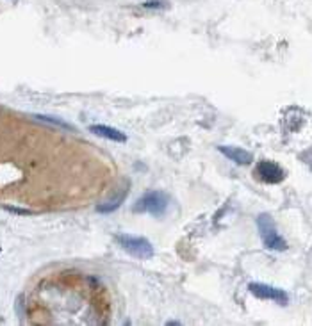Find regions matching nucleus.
<instances>
[{
    "label": "nucleus",
    "mask_w": 312,
    "mask_h": 326,
    "mask_svg": "<svg viewBox=\"0 0 312 326\" xmlns=\"http://www.w3.org/2000/svg\"><path fill=\"white\" fill-rule=\"evenodd\" d=\"M255 176L266 184H278L286 178V171L280 166L270 161H260L255 168Z\"/></svg>",
    "instance_id": "39448f33"
},
{
    "label": "nucleus",
    "mask_w": 312,
    "mask_h": 326,
    "mask_svg": "<svg viewBox=\"0 0 312 326\" xmlns=\"http://www.w3.org/2000/svg\"><path fill=\"white\" fill-rule=\"evenodd\" d=\"M248 290L255 298L259 300H270V301H276L280 305H286L289 296L286 294V290L278 289V287H273V285L268 284H259V282H252L248 285Z\"/></svg>",
    "instance_id": "20e7f679"
},
{
    "label": "nucleus",
    "mask_w": 312,
    "mask_h": 326,
    "mask_svg": "<svg viewBox=\"0 0 312 326\" xmlns=\"http://www.w3.org/2000/svg\"><path fill=\"white\" fill-rule=\"evenodd\" d=\"M118 244L121 248L134 259L139 260H148L154 257L156 249L152 246V243L146 237H141V235H129V233H121L118 235Z\"/></svg>",
    "instance_id": "7ed1b4c3"
},
{
    "label": "nucleus",
    "mask_w": 312,
    "mask_h": 326,
    "mask_svg": "<svg viewBox=\"0 0 312 326\" xmlns=\"http://www.w3.org/2000/svg\"><path fill=\"white\" fill-rule=\"evenodd\" d=\"M0 251H2V249H0Z\"/></svg>",
    "instance_id": "f8f14e48"
},
{
    "label": "nucleus",
    "mask_w": 312,
    "mask_h": 326,
    "mask_svg": "<svg viewBox=\"0 0 312 326\" xmlns=\"http://www.w3.org/2000/svg\"><path fill=\"white\" fill-rule=\"evenodd\" d=\"M170 205V198L162 191H146L143 196L137 200V203L132 205V212L137 214H152V216H164Z\"/></svg>",
    "instance_id": "f257e3e1"
},
{
    "label": "nucleus",
    "mask_w": 312,
    "mask_h": 326,
    "mask_svg": "<svg viewBox=\"0 0 312 326\" xmlns=\"http://www.w3.org/2000/svg\"><path fill=\"white\" fill-rule=\"evenodd\" d=\"M34 118L39 119V121H45V123L56 125V127H62V129L73 130V127L70 123H66V121H62V119H59V118H52V116H47V114H36Z\"/></svg>",
    "instance_id": "1a4fd4ad"
},
{
    "label": "nucleus",
    "mask_w": 312,
    "mask_h": 326,
    "mask_svg": "<svg viewBox=\"0 0 312 326\" xmlns=\"http://www.w3.org/2000/svg\"><path fill=\"white\" fill-rule=\"evenodd\" d=\"M121 205V196L120 198H115V200H111V202H104L100 203V205H97L95 207V211L100 214H109V212H115V211H118Z\"/></svg>",
    "instance_id": "6e6552de"
},
{
    "label": "nucleus",
    "mask_w": 312,
    "mask_h": 326,
    "mask_svg": "<svg viewBox=\"0 0 312 326\" xmlns=\"http://www.w3.org/2000/svg\"><path fill=\"white\" fill-rule=\"evenodd\" d=\"M4 211L13 214H18V216H31V211L29 209H20V207H11V205H4Z\"/></svg>",
    "instance_id": "9b49d317"
},
{
    "label": "nucleus",
    "mask_w": 312,
    "mask_h": 326,
    "mask_svg": "<svg viewBox=\"0 0 312 326\" xmlns=\"http://www.w3.org/2000/svg\"><path fill=\"white\" fill-rule=\"evenodd\" d=\"M218 152H221L227 159L239 166H248L254 161V155L245 148H237V146H218Z\"/></svg>",
    "instance_id": "0eeeda50"
},
{
    "label": "nucleus",
    "mask_w": 312,
    "mask_h": 326,
    "mask_svg": "<svg viewBox=\"0 0 312 326\" xmlns=\"http://www.w3.org/2000/svg\"><path fill=\"white\" fill-rule=\"evenodd\" d=\"M143 7H146V9H166V7H170V4L166 0H146Z\"/></svg>",
    "instance_id": "9d476101"
},
{
    "label": "nucleus",
    "mask_w": 312,
    "mask_h": 326,
    "mask_svg": "<svg viewBox=\"0 0 312 326\" xmlns=\"http://www.w3.org/2000/svg\"><path fill=\"white\" fill-rule=\"evenodd\" d=\"M257 228H259V235L266 248L273 249V251H286L287 249L286 239L276 232V225L270 214H260L257 217Z\"/></svg>",
    "instance_id": "f03ea898"
},
{
    "label": "nucleus",
    "mask_w": 312,
    "mask_h": 326,
    "mask_svg": "<svg viewBox=\"0 0 312 326\" xmlns=\"http://www.w3.org/2000/svg\"><path fill=\"white\" fill-rule=\"evenodd\" d=\"M89 132L98 137H104V139L115 141V143H127V135L121 132V130L111 127V125H104V123H95L89 127Z\"/></svg>",
    "instance_id": "423d86ee"
}]
</instances>
